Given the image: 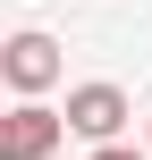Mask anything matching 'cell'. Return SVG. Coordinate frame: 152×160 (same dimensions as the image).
<instances>
[{"instance_id": "obj_5", "label": "cell", "mask_w": 152, "mask_h": 160, "mask_svg": "<svg viewBox=\"0 0 152 160\" xmlns=\"http://www.w3.org/2000/svg\"><path fill=\"white\" fill-rule=\"evenodd\" d=\"M144 152H152V127H144Z\"/></svg>"}, {"instance_id": "obj_1", "label": "cell", "mask_w": 152, "mask_h": 160, "mask_svg": "<svg viewBox=\"0 0 152 160\" xmlns=\"http://www.w3.org/2000/svg\"><path fill=\"white\" fill-rule=\"evenodd\" d=\"M0 76H8L17 101H42V93L59 84V42H51L42 25H17V34L0 42Z\"/></svg>"}, {"instance_id": "obj_4", "label": "cell", "mask_w": 152, "mask_h": 160, "mask_svg": "<svg viewBox=\"0 0 152 160\" xmlns=\"http://www.w3.org/2000/svg\"><path fill=\"white\" fill-rule=\"evenodd\" d=\"M93 160H152V152H135V143H93Z\"/></svg>"}, {"instance_id": "obj_2", "label": "cell", "mask_w": 152, "mask_h": 160, "mask_svg": "<svg viewBox=\"0 0 152 160\" xmlns=\"http://www.w3.org/2000/svg\"><path fill=\"white\" fill-rule=\"evenodd\" d=\"M59 143H68V110H51V101H17L0 118V160H51Z\"/></svg>"}, {"instance_id": "obj_3", "label": "cell", "mask_w": 152, "mask_h": 160, "mask_svg": "<svg viewBox=\"0 0 152 160\" xmlns=\"http://www.w3.org/2000/svg\"><path fill=\"white\" fill-rule=\"evenodd\" d=\"M118 127H127V93L118 84H76L68 93V135H85V143H118Z\"/></svg>"}]
</instances>
